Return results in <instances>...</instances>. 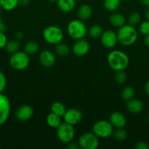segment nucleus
<instances>
[{
	"instance_id": "obj_20",
	"label": "nucleus",
	"mask_w": 149,
	"mask_h": 149,
	"mask_svg": "<svg viewBox=\"0 0 149 149\" xmlns=\"http://www.w3.org/2000/svg\"><path fill=\"white\" fill-rule=\"evenodd\" d=\"M46 122L50 127L56 129V128L59 126L60 124L61 123V116H58V115L55 114V113L51 112V113H49V114L47 116Z\"/></svg>"
},
{
	"instance_id": "obj_29",
	"label": "nucleus",
	"mask_w": 149,
	"mask_h": 149,
	"mask_svg": "<svg viewBox=\"0 0 149 149\" xmlns=\"http://www.w3.org/2000/svg\"><path fill=\"white\" fill-rule=\"evenodd\" d=\"M112 134H113L114 138L118 141H124L127 139V137H128L127 131L123 128H117L116 130L113 131Z\"/></svg>"
},
{
	"instance_id": "obj_43",
	"label": "nucleus",
	"mask_w": 149,
	"mask_h": 149,
	"mask_svg": "<svg viewBox=\"0 0 149 149\" xmlns=\"http://www.w3.org/2000/svg\"><path fill=\"white\" fill-rule=\"evenodd\" d=\"M2 25H3L2 20H1V18L0 17V30H1V26H2Z\"/></svg>"
},
{
	"instance_id": "obj_1",
	"label": "nucleus",
	"mask_w": 149,
	"mask_h": 149,
	"mask_svg": "<svg viewBox=\"0 0 149 149\" xmlns=\"http://www.w3.org/2000/svg\"><path fill=\"white\" fill-rule=\"evenodd\" d=\"M108 63L115 71H124L129 64V59L127 55L120 50H113L108 55Z\"/></svg>"
},
{
	"instance_id": "obj_17",
	"label": "nucleus",
	"mask_w": 149,
	"mask_h": 149,
	"mask_svg": "<svg viewBox=\"0 0 149 149\" xmlns=\"http://www.w3.org/2000/svg\"><path fill=\"white\" fill-rule=\"evenodd\" d=\"M57 6L61 11L70 13L75 7V0H57Z\"/></svg>"
},
{
	"instance_id": "obj_10",
	"label": "nucleus",
	"mask_w": 149,
	"mask_h": 149,
	"mask_svg": "<svg viewBox=\"0 0 149 149\" xmlns=\"http://www.w3.org/2000/svg\"><path fill=\"white\" fill-rule=\"evenodd\" d=\"M101 43L106 48H113L118 43L117 33L112 30H107L103 31L101 35Z\"/></svg>"
},
{
	"instance_id": "obj_31",
	"label": "nucleus",
	"mask_w": 149,
	"mask_h": 149,
	"mask_svg": "<svg viewBox=\"0 0 149 149\" xmlns=\"http://www.w3.org/2000/svg\"><path fill=\"white\" fill-rule=\"evenodd\" d=\"M115 79L118 84H124L127 81V74L124 71H116L115 75Z\"/></svg>"
},
{
	"instance_id": "obj_5",
	"label": "nucleus",
	"mask_w": 149,
	"mask_h": 149,
	"mask_svg": "<svg viewBox=\"0 0 149 149\" xmlns=\"http://www.w3.org/2000/svg\"><path fill=\"white\" fill-rule=\"evenodd\" d=\"M42 36L47 43L56 45L61 42L64 38V33L59 27L51 26L47 27L44 30Z\"/></svg>"
},
{
	"instance_id": "obj_2",
	"label": "nucleus",
	"mask_w": 149,
	"mask_h": 149,
	"mask_svg": "<svg viewBox=\"0 0 149 149\" xmlns=\"http://www.w3.org/2000/svg\"><path fill=\"white\" fill-rule=\"evenodd\" d=\"M118 42L124 46H131L135 43L137 39V31L131 25H124L117 32Z\"/></svg>"
},
{
	"instance_id": "obj_13",
	"label": "nucleus",
	"mask_w": 149,
	"mask_h": 149,
	"mask_svg": "<svg viewBox=\"0 0 149 149\" xmlns=\"http://www.w3.org/2000/svg\"><path fill=\"white\" fill-rule=\"evenodd\" d=\"M90 45L89 42L84 39L76 40L72 47V52L76 56L83 57L89 52Z\"/></svg>"
},
{
	"instance_id": "obj_4",
	"label": "nucleus",
	"mask_w": 149,
	"mask_h": 149,
	"mask_svg": "<svg viewBox=\"0 0 149 149\" xmlns=\"http://www.w3.org/2000/svg\"><path fill=\"white\" fill-rule=\"evenodd\" d=\"M30 58L29 55L24 51H18L12 54L10 58V65L13 69L17 71L24 70L29 66Z\"/></svg>"
},
{
	"instance_id": "obj_30",
	"label": "nucleus",
	"mask_w": 149,
	"mask_h": 149,
	"mask_svg": "<svg viewBox=\"0 0 149 149\" xmlns=\"http://www.w3.org/2000/svg\"><path fill=\"white\" fill-rule=\"evenodd\" d=\"M140 20H141V16H140V13H137V12L131 13L128 17L129 24L133 26L140 23Z\"/></svg>"
},
{
	"instance_id": "obj_23",
	"label": "nucleus",
	"mask_w": 149,
	"mask_h": 149,
	"mask_svg": "<svg viewBox=\"0 0 149 149\" xmlns=\"http://www.w3.org/2000/svg\"><path fill=\"white\" fill-rule=\"evenodd\" d=\"M121 3V0H104L103 5L108 11L113 12L119 7Z\"/></svg>"
},
{
	"instance_id": "obj_28",
	"label": "nucleus",
	"mask_w": 149,
	"mask_h": 149,
	"mask_svg": "<svg viewBox=\"0 0 149 149\" xmlns=\"http://www.w3.org/2000/svg\"><path fill=\"white\" fill-rule=\"evenodd\" d=\"M56 52L57 55L61 57H65L70 53V47L64 43H59L56 47Z\"/></svg>"
},
{
	"instance_id": "obj_34",
	"label": "nucleus",
	"mask_w": 149,
	"mask_h": 149,
	"mask_svg": "<svg viewBox=\"0 0 149 149\" xmlns=\"http://www.w3.org/2000/svg\"><path fill=\"white\" fill-rule=\"evenodd\" d=\"M7 37L4 32L0 31V49L5 47L7 43Z\"/></svg>"
},
{
	"instance_id": "obj_44",
	"label": "nucleus",
	"mask_w": 149,
	"mask_h": 149,
	"mask_svg": "<svg viewBox=\"0 0 149 149\" xmlns=\"http://www.w3.org/2000/svg\"><path fill=\"white\" fill-rule=\"evenodd\" d=\"M48 1H50V2H56L57 0H48Z\"/></svg>"
},
{
	"instance_id": "obj_47",
	"label": "nucleus",
	"mask_w": 149,
	"mask_h": 149,
	"mask_svg": "<svg viewBox=\"0 0 149 149\" xmlns=\"http://www.w3.org/2000/svg\"><path fill=\"white\" fill-rule=\"evenodd\" d=\"M0 148H1V147H0Z\"/></svg>"
},
{
	"instance_id": "obj_40",
	"label": "nucleus",
	"mask_w": 149,
	"mask_h": 149,
	"mask_svg": "<svg viewBox=\"0 0 149 149\" xmlns=\"http://www.w3.org/2000/svg\"><path fill=\"white\" fill-rule=\"evenodd\" d=\"M144 43H145V45H146V46L148 47H149V34L146 35V36H145Z\"/></svg>"
},
{
	"instance_id": "obj_12",
	"label": "nucleus",
	"mask_w": 149,
	"mask_h": 149,
	"mask_svg": "<svg viewBox=\"0 0 149 149\" xmlns=\"http://www.w3.org/2000/svg\"><path fill=\"white\" fill-rule=\"evenodd\" d=\"M34 115V109L29 105H22L19 106L15 111V116L20 122L29 120Z\"/></svg>"
},
{
	"instance_id": "obj_38",
	"label": "nucleus",
	"mask_w": 149,
	"mask_h": 149,
	"mask_svg": "<svg viewBox=\"0 0 149 149\" xmlns=\"http://www.w3.org/2000/svg\"><path fill=\"white\" fill-rule=\"evenodd\" d=\"M23 37V32L18 31V32H17V33H16L15 38L18 39V40H19V39H21Z\"/></svg>"
},
{
	"instance_id": "obj_7",
	"label": "nucleus",
	"mask_w": 149,
	"mask_h": 149,
	"mask_svg": "<svg viewBox=\"0 0 149 149\" xmlns=\"http://www.w3.org/2000/svg\"><path fill=\"white\" fill-rule=\"evenodd\" d=\"M93 132L101 138H108L113 132V127L109 121L99 120L93 125Z\"/></svg>"
},
{
	"instance_id": "obj_3",
	"label": "nucleus",
	"mask_w": 149,
	"mask_h": 149,
	"mask_svg": "<svg viewBox=\"0 0 149 149\" xmlns=\"http://www.w3.org/2000/svg\"><path fill=\"white\" fill-rule=\"evenodd\" d=\"M67 33L74 40L83 39L87 33L86 25L80 20H73L67 26Z\"/></svg>"
},
{
	"instance_id": "obj_14",
	"label": "nucleus",
	"mask_w": 149,
	"mask_h": 149,
	"mask_svg": "<svg viewBox=\"0 0 149 149\" xmlns=\"http://www.w3.org/2000/svg\"><path fill=\"white\" fill-rule=\"evenodd\" d=\"M39 61L45 68H51L56 63V57L51 51L45 49L39 55Z\"/></svg>"
},
{
	"instance_id": "obj_32",
	"label": "nucleus",
	"mask_w": 149,
	"mask_h": 149,
	"mask_svg": "<svg viewBox=\"0 0 149 149\" xmlns=\"http://www.w3.org/2000/svg\"><path fill=\"white\" fill-rule=\"evenodd\" d=\"M140 32L142 34L146 35L149 34V21L148 20H145V21H143L140 23Z\"/></svg>"
},
{
	"instance_id": "obj_46",
	"label": "nucleus",
	"mask_w": 149,
	"mask_h": 149,
	"mask_svg": "<svg viewBox=\"0 0 149 149\" xmlns=\"http://www.w3.org/2000/svg\"><path fill=\"white\" fill-rule=\"evenodd\" d=\"M148 123H149V114H148Z\"/></svg>"
},
{
	"instance_id": "obj_9",
	"label": "nucleus",
	"mask_w": 149,
	"mask_h": 149,
	"mask_svg": "<svg viewBox=\"0 0 149 149\" xmlns=\"http://www.w3.org/2000/svg\"><path fill=\"white\" fill-rule=\"evenodd\" d=\"M10 102L8 97L0 93V126L4 125L8 119L10 113Z\"/></svg>"
},
{
	"instance_id": "obj_33",
	"label": "nucleus",
	"mask_w": 149,
	"mask_h": 149,
	"mask_svg": "<svg viewBox=\"0 0 149 149\" xmlns=\"http://www.w3.org/2000/svg\"><path fill=\"white\" fill-rule=\"evenodd\" d=\"M7 86V79L2 71H0V93H3Z\"/></svg>"
},
{
	"instance_id": "obj_16",
	"label": "nucleus",
	"mask_w": 149,
	"mask_h": 149,
	"mask_svg": "<svg viewBox=\"0 0 149 149\" xmlns=\"http://www.w3.org/2000/svg\"><path fill=\"white\" fill-rule=\"evenodd\" d=\"M127 109L131 113H139L144 109V104L139 99L132 98L127 101Z\"/></svg>"
},
{
	"instance_id": "obj_26",
	"label": "nucleus",
	"mask_w": 149,
	"mask_h": 149,
	"mask_svg": "<svg viewBox=\"0 0 149 149\" xmlns=\"http://www.w3.org/2000/svg\"><path fill=\"white\" fill-rule=\"evenodd\" d=\"M38 50H39V45L37 42L34 41L26 43L24 47V52H26L28 55H33L37 52Z\"/></svg>"
},
{
	"instance_id": "obj_42",
	"label": "nucleus",
	"mask_w": 149,
	"mask_h": 149,
	"mask_svg": "<svg viewBox=\"0 0 149 149\" xmlns=\"http://www.w3.org/2000/svg\"><path fill=\"white\" fill-rule=\"evenodd\" d=\"M145 17H146V19H147V20H148L149 21V9L147 10V12H146Z\"/></svg>"
},
{
	"instance_id": "obj_37",
	"label": "nucleus",
	"mask_w": 149,
	"mask_h": 149,
	"mask_svg": "<svg viewBox=\"0 0 149 149\" xmlns=\"http://www.w3.org/2000/svg\"><path fill=\"white\" fill-rule=\"evenodd\" d=\"M30 3V0H19V4L23 7L28 6Z\"/></svg>"
},
{
	"instance_id": "obj_45",
	"label": "nucleus",
	"mask_w": 149,
	"mask_h": 149,
	"mask_svg": "<svg viewBox=\"0 0 149 149\" xmlns=\"http://www.w3.org/2000/svg\"><path fill=\"white\" fill-rule=\"evenodd\" d=\"M1 10H2V8H1V5H0V14H1Z\"/></svg>"
},
{
	"instance_id": "obj_6",
	"label": "nucleus",
	"mask_w": 149,
	"mask_h": 149,
	"mask_svg": "<svg viewBox=\"0 0 149 149\" xmlns=\"http://www.w3.org/2000/svg\"><path fill=\"white\" fill-rule=\"evenodd\" d=\"M56 135L61 142L69 143L70 142H72L74 137V127L67 122L61 123L56 128Z\"/></svg>"
},
{
	"instance_id": "obj_22",
	"label": "nucleus",
	"mask_w": 149,
	"mask_h": 149,
	"mask_svg": "<svg viewBox=\"0 0 149 149\" xmlns=\"http://www.w3.org/2000/svg\"><path fill=\"white\" fill-rule=\"evenodd\" d=\"M51 111L52 113L63 117L66 112V108L63 103L61 102H54L51 106Z\"/></svg>"
},
{
	"instance_id": "obj_24",
	"label": "nucleus",
	"mask_w": 149,
	"mask_h": 149,
	"mask_svg": "<svg viewBox=\"0 0 149 149\" xmlns=\"http://www.w3.org/2000/svg\"><path fill=\"white\" fill-rule=\"evenodd\" d=\"M134 95H135V92H134V88L130 86L125 87L121 92V97L123 98V100H126V101H128V100L132 99Z\"/></svg>"
},
{
	"instance_id": "obj_21",
	"label": "nucleus",
	"mask_w": 149,
	"mask_h": 149,
	"mask_svg": "<svg viewBox=\"0 0 149 149\" xmlns=\"http://www.w3.org/2000/svg\"><path fill=\"white\" fill-rule=\"evenodd\" d=\"M0 5L5 11H12L19 5V0H0Z\"/></svg>"
},
{
	"instance_id": "obj_19",
	"label": "nucleus",
	"mask_w": 149,
	"mask_h": 149,
	"mask_svg": "<svg viewBox=\"0 0 149 149\" xmlns=\"http://www.w3.org/2000/svg\"><path fill=\"white\" fill-rule=\"evenodd\" d=\"M92 15V9L88 4H83L77 10V16L81 20H87Z\"/></svg>"
},
{
	"instance_id": "obj_27",
	"label": "nucleus",
	"mask_w": 149,
	"mask_h": 149,
	"mask_svg": "<svg viewBox=\"0 0 149 149\" xmlns=\"http://www.w3.org/2000/svg\"><path fill=\"white\" fill-rule=\"evenodd\" d=\"M102 33H103L102 28L99 25H93V26H91L90 29L88 31V33H89V36L92 38H94V39L100 37Z\"/></svg>"
},
{
	"instance_id": "obj_35",
	"label": "nucleus",
	"mask_w": 149,
	"mask_h": 149,
	"mask_svg": "<svg viewBox=\"0 0 149 149\" xmlns=\"http://www.w3.org/2000/svg\"><path fill=\"white\" fill-rule=\"evenodd\" d=\"M135 148L137 149H148V145L145 141H139L136 144Z\"/></svg>"
},
{
	"instance_id": "obj_25",
	"label": "nucleus",
	"mask_w": 149,
	"mask_h": 149,
	"mask_svg": "<svg viewBox=\"0 0 149 149\" xmlns=\"http://www.w3.org/2000/svg\"><path fill=\"white\" fill-rule=\"evenodd\" d=\"M19 48H20V43L18 41V39L9 41V42H7V45L5 46V49L7 52L11 54L18 52L19 50Z\"/></svg>"
},
{
	"instance_id": "obj_15",
	"label": "nucleus",
	"mask_w": 149,
	"mask_h": 149,
	"mask_svg": "<svg viewBox=\"0 0 149 149\" xmlns=\"http://www.w3.org/2000/svg\"><path fill=\"white\" fill-rule=\"evenodd\" d=\"M109 122L113 127L123 128L127 124V119L122 113L119 111H114L110 116Z\"/></svg>"
},
{
	"instance_id": "obj_41",
	"label": "nucleus",
	"mask_w": 149,
	"mask_h": 149,
	"mask_svg": "<svg viewBox=\"0 0 149 149\" xmlns=\"http://www.w3.org/2000/svg\"><path fill=\"white\" fill-rule=\"evenodd\" d=\"M141 1L144 5L149 7V0H141Z\"/></svg>"
},
{
	"instance_id": "obj_39",
	"label": "nucleus",
	"mask_w": 149,
	"mask_h": 149,
	"mask_svg": "<svg viewBox=\"0 0 149 149\" xmlns=\"http://www.w3.org/2000/svg\"><path fill=\"white\" fill-rule=\"evenodd\" d=\"M145 91L146 94L149 96V80L146 82L145 85Z\"/></svg>"
},
{
	"instance_id": "obj_8",
	"label": "nucleus",
	"mask_w": 149,
	"mask_h": 149,
	"mask_svg": "<svg viewBox=\"0 0 149 149\" xmlns=\"http://www.w3.org/2000/svg\"><path fill=\"white\" fill-rule=\"evenodd\" d=\"M77 143L83 149H96L99 146V138L93 132H85L80 136Z\"/></svg>"
},
{
	"instance_id": "obj_18",
	"label": "nucleus",
	"mask_w": 149,
	"mask_h": 149,
	"mask_svg": "<svg viewBox=\"0 0 149 149\" xmlns=\"http://www.w3.org/2000/svg\"><path fill=\"white\" fill-rule=\"evenodd\" d=\"M109 22L114 27L120 28L125 25L126 18L121 13H113L110 16Z\"/></svg>"
},
{
	"instance_id": "obj_11",
	"label": "nucleus",
	"mask_w": 149,
	"mask_h": 149,
	"mask_svg": "<svg viewBox=\"0 0 149 149\" xmlns=\"http://www.w3.org/2000/svg\"><path fill=\"white\" fill-rule=\"evenodd\" d=\"M63 118H64V122L74 125L81 122L83 119V113L77 109H70L66 111Z\"/></svg>"
},
{
	"instance_id": "obj_36",
	"label": "nucleus",
	"mask_w": 149,
	"mask_h": 149,
	"mask_svg": "<svg viewBox=\"0 0 149 149\" xmlns=\"http://www.w3.org/2000/svg\"><path fill=\"white\" fill-rule=\"evenodd\" d=\"M67 148L70 149H77L80 148L78 143H71L70 142L69 144L67 145Z\"/></svg>"
}]
</instances>
